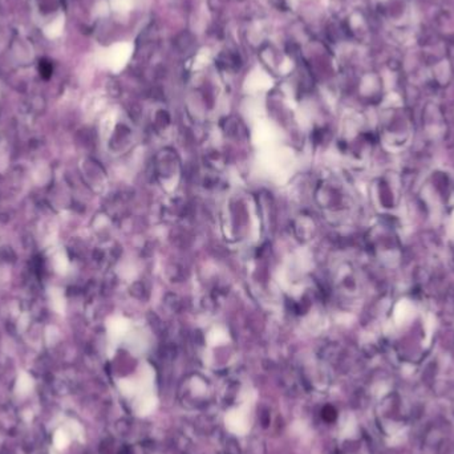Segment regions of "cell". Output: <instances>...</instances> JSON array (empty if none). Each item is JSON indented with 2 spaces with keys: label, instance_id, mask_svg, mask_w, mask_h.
Here are the masks:
<instances>
[{
  "label": "cell",
  "instance_id": "obj_3",
  "mask_svg": "<svg viewBox=\"0 0 454 454\" xmlns=\"http://www.w3.org/2000/svg\"><path fill=\"white\" fill-rule=\"evenodd\" d=\"M323 416H324V418H327V420H334L335 416H336V414H335V409H332V408H327V409L324 410Z\"/></svg>",
  "mask_w": 454,
  "mask_h": 454
},
{
  "label": "cell",
  "instance_id": "obj_2",
  "mask_svg": "<svg viewBox=\"0 0 454 454\" xmlns=\"http://www.w3.org/2000/svg\"><path fill=\"white\" fill-rule=\"evenodd\" d=\"M410 311H412V306L406 300H401L397 304V308H396V317L399 321H404L410 316Z\"/></svg>",
  "mask_w": 454,
  "mask_h": 454
},
{
  "label": "cell",
  "instance_id": "obj_4",
  "mask_svg": "<svg viewBox=\"0 0 454 454\" xmlns=\"http://www.w3.org/2000/svg\"><path fill=\"white\" fill-rule=\"evenodd\" d=\"M453 220H454V217H453Z\"/></svg>",
  "mask_w": 454,
  "mask_h": 454
},
{
  "label": "cell",
  "instance_id": "obj_1",
  "mask_svg": "<svg viewBox=\"0 0 454 454\" xmlns=\"http://www.w3.org/2000/svg\"><path fill=\"white\" fill-rule=\"evenodd\" d=\"M62 25H64V17L60 16L57 19L49 23L47 27L44 28V34L45 36L48 39H56L61 34V29H62Z\"/></svg>",
  "mask_w": 454,
  "mask_h": 454
}]
</instances>
